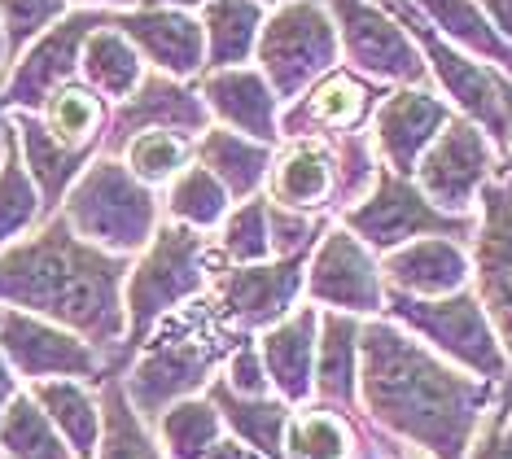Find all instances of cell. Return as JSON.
<instances>
[{
	"label": "cell",
	"instance_id": "cell-13",
	"mask_svg": "<svg viewBox=\"0 0 512 459\" xmlns=\"http://www.w3.org/2000/svg\"><path fill=\"white\" fill-rule=\"evenodd\" d=\"M106 22L97 9H71L57 27H49L22 57H14L0 79V110L5 114H40V105L62 84L79 79L84 40Z\"/></svg>",
	"mask_w": 512,
	"mask_h": 459
},
{
	"label": "cell",
	"instance_id": "cell-50",
	"mask_svg": "<svg viewBox=\"0 0 512 459\" xmlns=\"http://www.w3.org/2000/svg\"><path fill=\"white\" fill-rule=\"evenodd\" d=\"M14 145V127H9V114L0 110V167H5V153Z\"/></svg>",
	"mask_w": 512,
	"mask_h": 459
},
{
	"label": "cell",
	"instance_id": "cell-8",
	"mask_svg": "<svg viewBox=\"0 0 512 459\" xmlns=\"http://www.w3.org/2000/svg\"><path fill=\"white\" fill-rule=\"evenodd\" d=\"M337 223H342L346 232H355V237L381 258L403 250V245H412V241H421V237H451V241L477 237L473 215H447V210H438L421 188H416V180L394 175L390 167L377 171V184L368 188V197L355 202Z\"/></svg>",
	"mask_w": 512,
	"mask_h": 459
},
{
	"label": "cell",
	"instance_id": "cell-38",
	"mask_svg": "<svg viewBox=\"0 0 512 459\" xmlns=\"http://www.w3.org/2000/svg\"><path fill=\"white\" fill-rule=\"evenodd\" d=\"M215 250L224 267L272 263L276 250H272V206H267V197H250V202H237L228 210L224 228L215 237Z\"/></svg>",
	"mask_w": 512,
	"mask_h": 459
},
{
	"label": "cell",
	"instance_id": "cell-45",
	"mask_svg": "<svg viewBox=\"0 0 512 459\" xmlns=\"http://www.w3.org/2000/svg\"><path fill=\"white\" fill-rule=\"evenodd\" d=\"M206 459H267V455H259L254 451V446H246L241 438H232V433H224V438H219V446Z\"/></svg>",
	"mask_w": 512,
	"mask_h": 459
},
{
	"label": "cell",
	"instance_id": "cell-52",
	"mask_svg": "<svg viewBox=\"0 0 512 459\" xmlns=\"http://www.w3.org/2000/svg\"><path fill=\"white\" fill-rule=\"evenodd\" d=\"M259 5H267V9H281V5H294V0H259Z\"/></svg>",
	"mask_w": 512,
	"mask_h": 459
},
{
	"label": "cell",
	"instance_id": "cell-3",
	"mask_svg": "<svg viewBox=\"0 0 512 459\" xmlns=\"http://www.w3.org/2000/svg\"><path fill=\"white\" fill-rule=\"evenodd\" d=\"M237 337L241 333H232V328L219 320L215 302H206V298H197L189 306H180L176 315H167L119 376L145 425H158V416L167 407L211 390L215 368L228 363Z\"/></svg>",
	"mask_w": 512,
	"mask_h": 459
},
{
	"label": "cell",
	"instance_id": "cell-33",
	"mask_svg": "<svg viewBox=\"0 0 512 459\" xmlns=\"http://www.w3.org/2000/svg\"><path fill=\"white\" fill-rule=\"evenodd\" d=\"M110 110L114 105L101 92H92L84 79H75V84H62L40 105V123L71 149H101L110 127Z\"/></svg>",
	"mask_w": 512,
	"mask_h": 459
},
{
	"label": "cell",
	"instance_id": "cell-15",
	"mask_svg": "<svg viewBox=\"0 0 512 459\" xmlns=\"http://www.w3.org/2000/svg\"><path fill=\"white\" fill-rule=\"evenodd\" d=\"M311 258H272L259 267H224L211 285V302L232 333H267L298 311L307 293Z\"/></svg>",
	"mask_w": 512,
	"mask_h": 459
},
{
	"label": "cell",
	"instance_id": "cell-25",
	"mask_svg": "<svg viewBox=\"0 0 512 459\" xmlns=\"http://www.w3.org/2000/svg\"><path fill=\"white\" fill-rule=\"evenodd\" d=\"M193 162H202V167L228 188L232 202H250V197L267 193V175H272V162H276V145H263V140H250L241 132H228V127L211 123V132L197 136Z\"/></svg>",
	"mask_w": 512,
	"mask_h": 459
},
{
	"label": "cell",
	"instance_id": "cell-19",
	"mask_svg": "<svg viewBox=\"0 0 512 459\" xmlns=\"http://www.w3.org/2000/svg\"><path fill=\"white\" fill-rule=\"evenodd\" d=\"M267 202L302 210V215H342L346 184H342V153L337 140H285L276 149L272 175H267Z\"/></svg>",
	"mask_w": 512,
	"mask_h": 459
},
{
	"label": "cell",
	"instance_id": "cell-14",
	"mask_svg": "<svg viewBox=\"0 0 512 459\" xmlns=\"http://www.w3.org/2000/svg\"><path fill=\"white\" fill-rule=\"evenodd\" d=\"M307 298L320 311H342L355 320L386 315V280L381 263L355 232L333 223L307 263Z\"/></svg>",
	"mask_w": 512,
	"mask_h": 459
},
{
	"label": "cell",
	"instance_id": "cell-28",
	"mask_svg": "<svg viewBox=\"0 0 512 459\" xmlns=\"http://www.w3.org/2000/svg\"><path fill=\"white\" fill-rule=\"evenodd\" d=\"M206 398L219 407L224 429L232 438H241L267 459H285V433H289V416H294V407H289L285 398H276V394L272 398H246V394L232 390L224 376H215Z\"/></svg>",
	"mask_w": 512,
	"mask_h": 459
},
{
	"label": "cell",
	"instance_id": "cell-18",
	"mask_svg": "<svg viewBox=\"0 0 512 459\" xmlns=\"http://www.w3.org/2000/svg\"><path fill=\"white\" fill-rule=\"evenodd\" d=\"M141 132H184L193 140L202 132H211V110H206L197 84H184V79L149 70L145 84L123 105L110 110V127H106V140H101V153L119 158V149Z\"/></svg>",
	"mask_w": 512,
	"mask_h": 459
},
{
	"label": "cell",
	"instance_id": "cell-34",
	"mask_svg": "<svg viewBox=\"0 0 512 459\" xmlns=\"http://www.w3.org/2000/svg\"><path fill=\"white\" fill-rule=\"evenodd\" d=\"M232 206H237V202L228 197V188L219 184L215 175L202 167V162L184 167L176 180L167 184V193H162V219L184 223V228L206 232V237H211L215 228H224V219H228Z\"/></svg>",
	"mask_w": 512,
	"mask_h": 459
},
{
	"label": "cell",
	"instance_id": "cell-27",
	"mask_svg": "<svg viewBox=\"0 0 512 459\" xmlns=\"http://www.w3.org/2000/svg\"><path fill=\"white\" fill-rule=\"evenodd\" d=\"M412 9L447 44L469 53L473 62L491 66L499 75H512V44L495 31V22L486 18V9L477 5V0H412Z\"/></svg>",
	"mask_w": 512,
	"mask_h": 459
},
{
	"label": "cell",
	"instance_id": "cell-29",
	"mask_svg": "<svg viewBox=\"0 0 512 459\" xmlns=\"http://www.w3.org/2000/svg\"><path fill=\"white\" fill-rule=\"evenodd\" d=\"M377 442H368L355 429L351 411H333L320 403H307L289 416L285 433V459H381L372 451Z\"/></svg>",
	"mask_w": 512,
	"mask_h": 459
},
{
	"label": "cell",
	"instance_id": "cell-36",
	"mask_svg": "<svg viewBox=\"0 0 512 459\" xmlns=\"http://www.w3.org/2000/svg\"><path fill=\"white\" fill-rule=\"evenodd\" d=\"M0 459H75L31 390H22L0 416Z\"/></svg>",
	"mask_w": 512,
	"mask_h": 459
},
{
	"label": "cell",
	"instance_id": "cell-37",
	"mask_svg": "<svg viewBox=\"0 0 512 459\" xmlns=\"http://www.w3.org/2000/svg\"><path fill=\"white\" fill-rule=\"evenodd\" d=\"M101 416H106V429H101L97 459H167L158 438L141 420V411L132 407L119 376L101 381Z\"/></svg>",
	"mask_w": 512,
	"mask_h": 459
},
{
	"label": "cell",
	"instance_id": "cell-44",
	"mask_svg": "<svg viewBox=\"0 0 512 459\" xmlns=\"http://www.w3.org/2000/svg\"><path fill=\"white\" fill-rule=\"evenodd\" d=\"M477 5L486 9V18L495 22V31L512 44V0H477Z\"/></svg>",
	"mask_w": 512,
	"mask_h": 459
},
{
	"label": "cell",
	"instance_id": "cell-20",
	"mask_svg": "<svg viewBox=\"0 0 512 459\" xmlns=\"http://www.w3.org/2000/svg\"><path fill=\"white\" fill-rule=\"evenodd\" d=\"M106 18L110 27H119L136 44V53L145 57L149 70L184 79V84H197L206 75V35L197 14L132 5V9H114Z\"/></svg>",
	"mask_w": 512,
	"mask_h": 459
},
{
	"label": "cell",
	"instance_id": "cell-21",
	"mask_svg": "<svg viewBox=\"0 0 512 459\" xmlns=\"http://www.w3.org/2000/svg\"><path fill=\"white\" fill-rule=\"evenodd\" d=\"M206 110H211L215 127L241 132L250 140L281 149V97L272 92V84L263 79L259 66H232V70H206L197 79Z\"/></svg>",
	"mask_w": 512,
	"mask_h": 459
},
{
	"label": "cell",
	"instance_id": "cell-11",
	"mask_svg": "<svg viewBox=\"0 0 512 459\" xmlns=\"http://www.w3.org/2000/svg\"><path fill=\"white\" fill-rule=\"evenodd\" d=\"M504 153L495 149V140L469 119H451L442 127V136L425 149L421 167H416V188L447 215H473L482 188L495 180L504 167Z\"/></svg>",
	"mask_w": 512,
	"mask_h": 459
},
{
	"label": "cell",
	"instance_id": "cell-30",
	"mask_svg": "<svg viewBox=\"0 0 512 459\" xmlns=\"http://www.w3.org/2000/svg\"><path fill=\"white\" fill-rule=\"evenodd\" d=\"M145 75H149L145 57L136 53V44L127 40L119 27H110V18L84 40V53H79V79H84L92 92H101L110 105H123L136 88L145 84Z\"/></svg>",
	"mask_w": 512,
	"mask_h": 459
},
{
	"label": "cell",
	"instance_id": "cell-4",
	"mask_svg": "<svg viewBox=\"0 0 512 459\" xmlns=\"http://www.w3.org/2000/svg\"><path fill=\"white\" fill-rule=\"evenodd\" d=\"M219 272H224V263H219L215 237L162 219L154 241L132 258V272H127V285H123V311H127L123 368L132 363V355L145 346L149 333H154L167 315H176L180 306L206 298V289L215 285Z\"/></svg>",
	"mask_w": 512,
	"mask_h": 459
},
{
	"label": "cell",
	"instance_id": "cell-6",
	"mask_svg": "<svg viewBox=\"0 0 512 459\" xmlns=\"http://www.w3.org/2000/svg\"><path fill=\"white\" fill-rule=\"evenodd\" d=\"M386 315L394 324L412 328L429 350L456 363L477 381H508V355L499 341L486 306L477 302V293L460 289L451 298H407V293H386Z\"/></svg>",
	"mask_w": 512,
	"mask_h": 459
},
{
	"label": "cell",
	"instance_id": "cell-42",
	"mask_svg": "<svg viewBox=\"0 0 512 459\" xmlns=\"http://www.w3.org/2000/svg\"><path fill=\"white\" fill-rule=\"evenodd\" d=\"M224 381L246 398H272V381H267V368H263V350H259L254 337H246V333L237 337V346H232V355H228V368H224Z\"/></svg>",
	"mask_w": 512,
	"mask_h": 459
},
{
	"label": "cell",
	"instance_id": "cell-40",
	"mask_svg": "<svg viewBox=\"0 0 512 459\" xmlns=\"http://www.w3.org/2000/svg\"><path fill=\"white\" fill-rule=\"evenodd\" d=\"M44 219L49 215H44L40 188L27 175V167H22L18 145H9L5 167H0V254H5L9 245H18L22 237H31Z\"/></svg>",
	"mask_w": 512,
	"mask_h": 459
},
{
	"label": "cell",
	"instance_id": "cell-24",
	"mask_svg": "<svg viewBox=\"0 0 512 459\" xmlns=\"http://www.w3.org/2000/svg\"><path fill=\"white\" fill-rule=\"evenodd\" d=\"M9 127H14V145L22 153V167L36 180L40 197H44V215H57L66 202V193L75 188V180L92 167L101 149H71L62 145L49 127L40 123V114H9Z\"/></svg>",
	"mask_w": 512,
	"mask_h": 459
},
{
	"label": "cell",
	"instance_id": "cell-10",
	"mask_svg": "<svg viewBox=\"0 0 512 459\" xmlns=\"http://www.w3.org/2000/svg\"><path fill=\"white\" fill-rule=\"evenodd\" d=\"M0 355L18 372V381L40 385V381H88L101 385L110 381V363L101 350H92L84 337L71 328L40 320L27 311H9L0 306Z\"/></svg>",
	"mask_w": 512,
	"mask_h": 459
},
{
	"label": "cell",
	"instance_id": "cell-43",
	"mask_svg": "<svg viewBox=\"0 0 512 459\" xmlns=\"http://www.w3.org/2000/svg\"><path fill=\"white\" fill-rule=\"evenodd\" d=\"M469 459H512V411L499 407L495 420L486 425V433L469 446Z\"/></svg>",
	"mask_w": 512,
	"mask_h": 459
},
{
	"label": "cell",
	"instance_id": "cell-16",
	"mask_svg": "<svg viewBox=\"0 0 512 459\" xmlns=\"http://www.w3.org/2000/svg\"><path fill=\"white\" fill-rule=\"evenodd\" d=\"M390 88L372 84L359 70L337 66L333 75H324L316 88H307L298 101H289L281 110V145L285 140H337V136H355L372 127V114L386 101Z\"/></svg>",
	"mask_w": 512,
	"mask_h": 459
},
{
	"label": "cell",
	"instance_id": "cell-31",
	"mask_svg": "<svg viewBox=\"0 0 512 459\" xmlns=\"http://www.w3.org/2000/svg\"><path fill=\"white\" fill-rule=\"evenodd\" d=\"M197 18H202L206 35V70L254 66L267 5H259V0H211Z\"/></svg>",
	"mask_w": 512,
	"mask_h": 459
},
{
	"label": "cell",
	"instance_id": "cell-12",
	"mask_svg": "<svg viewBox=\"0 0 512 459\" xmlns=\"http://www.w3.org/2000/svg\"><path fill=\"white\" fill-rule=\"evenodd\" d=\"M477 237H473V280L477 302L486 306L499 341L508 355V398L512 403V162L477 197Z\"/></svg>",
	"mask_w": 512,
	"mask_h": 459
},
{
	"label": "cell",
	"instance_id": "cell-17",
	"mask_svg": "<svg viewBox=\"0 0 512 459\" xmlns=\"http://www.w3.org/2000/svg\"><path fill=\"white\" fill-rule=\"evenodd\" d=\"M456 119L451 101L434 88H390L386 101L372 114V149H377L381 167H390L394 175H407L412 180L416 167H421L425 149L442 136V127Z\"/></svg>",
	"mask_w": 512,
	"mask_h": 459
},
{
	"label": "cell",
	"instance_id": "cell-51",
	"mask_svg": "<svg viewBox=\"0 0 512 459\" xmlns=\"http://www.w3.org/2000/svg\"><path fill=\"white\" fill-rule=\"evenodd\" d=\"M9 70V40H5V27H0V79H5Z\"/></svg>",
	"mask_w": 512,
	"mask_h": 459
},
{
	"label": "cell",
	"instance_id": "cell-26",
	"mask_svg": "<svg viewBox=\"0 0 512 459\" xmlns=\"http://www.w3.org/2000/svg\"><path fill=\"white\" fill-rule=\"evenodd\" d=\"M359 324L355 315L320 311V350H316V403L333 411L359 407Z\"/></svg>",
	"mask_w": 512,
	"mask_h": 459
},
{
	"label": "cell",
	"instance_id": "cell-9",
	"mask_svg": "<svg viewBox=\"0 0 512 459\" xmlns=\"http://www.w3.org/2000/svg\"><path fill=\"white\" fill-rule=\"evenodd\" d=\"M342 44V66L381 88H425L429 66L407 27L381 0H324Z\"/></svg>",
	"mask_w": 512,
	"mask_h": 459
},
{
	"label": "cell",
	"instance_id": "cell-35",
	"mask_svg": "<svg viewBox=\"0 0 512 459\" xmlns=\"http://www.w3.org/2000/svg\"><path fill=\"white\" fill-rule=\"evenodd\" d=\"M224 416L206 394L184 398V403L167 407L154 425V438L167 459H206L224 438Z\"/></svg>",
	"mask_w": 512,
	"mask_h": 459
},
{
	"label": "cell",
	"instance_id": "cell-47",
	"mask_svg": "<svg viewBox=\"0 0 512 459\" xmlns=\"http://www.w3.org/2000/svg\"><path fill=\"white\" fill-rule=\"evenodd\" d=\"M136 5H149V9H180V14H202L211 0H136Z\"/></svg>",
	"mask_w": 512,
	"mask_h": 459
},
{
	"label": "cell",
	"instance_id": "cell-22",
	"mask_svg": "<svg viewBox=\"0 0 512 459\" xmlns=\"http://www.w3.org/2000/svg\"><path fill=\"white\" fill-rule=\"evenodd\" d=\"M263 368L272 381V394L289 407L316 403V350H320V306H298L276 328L259 333Z\"/></svg>",
	"mask_w": 512,
	"mask_h": 459
},
{
	"label": "cell",
	"instance_id": "cell-46",
	"mask_svg": "<svg viewBox=\"0 0 512 459\" xmlns=\"http://www.w3.org/2000/svg\"><path fill=\"white\" fill-rule=\"evenodd\" d=\"M22 394V381H18V372L9 368V359L0 355V416H5L9 411V403H14V398Z\"/></svg>",
	"mask_w": 512,
	"mask_h": 459
},
{
	"label": "cell",
	"instance_id": "cell-48",
	"mask_svg": "<svg viewBox=\"0 0 512 459\" xmlns=\"http://www.w3.org/2000/svg\"><path fill=\"white\" fill-rule=\"evenodd\" d=\"M499 101H504V123H508V162H512V75H499Z\"/></svg>",
	"mask_w": 512,
	"mask_h": 459
},
{
	"label": "cell",
	"instance_id": "cell-39",
	"mask_svg": "<svg viewBox=\"0 0 512 459\" xmlns=\"http://www.w3.org/2000/svg\"><path fill=\"white\" fill-rule=\"evenodd\" d=\"M197 140L184 132H141L119 149V162L136 175L145 188H167L184 167H193Z\"/></svg>",
	"mask_w": 512,
	"mask_h": 459
},
{
	"label": "cell",
	"instance_id": "cell-49",
	"mask_svg": "<svg viewBox=\"0 0 512 459\" xmlns=\"http://www.w3.org/2000/svg\"><path fill=\"white\" fill-rule=\"evenodd\" d=\"M136 0H71V9H97V14H114V9H132Z\"/></svg>",
	"mask_w": 512,
	"mask_h": 459
},
{
	"label": "cell",
	"instance_id": "cell-32",
	"mask_svg": "<svg viewBox=\"0 0 512 459\" xmlns=\"http://www.w3.org/2000/svg\"><path fill=\"white\" fill-rule=\"evenodd\" d=\"M27 390L49 411V420L66 438L75 459H97L106 416H101V394H92L88 381H40V385H27Z\"/></svg>",
	"mask_w": 512,
	"mask_h": 459
},
{
	"label": "cell",
	"instance_id": "cell-41",
	"mask_svg": "<svg viewBox=\"0 0 512 459\" xmlns=\"http://www.w3.org/2000/svg\"><path fill=\"white\" fill-rule=\"evenodd\" d=\"M66 14H71V0H0V27H5L9 40V62L27 53Z\"/></svg>",
	"mask_w": 512,
	"mask_h": 459
},
{
	"label": "cell",
	"instance_id": "cell-7",
	"mask_svg": "<svg viewBox=\"0 0 512 459\" xmlns=\"http://www.w3.org/2000/svg\"><path fill=\"white\" fill-rule=\"evenodd\" d=\"M254 66L263 70L281 105L298 101L324 75H333L342 66V44H337L329 5L324 0H294V5L267 9Z\"/></svg>",
	"mask_w": 512,
	"mask_h": 459
},
{
	"label": "cell",
	"instance_id": "cell-2",
	"mask_svg": "<svg viewBox=\"0 0 512 459\" xmlns=\"http://www.w3.org/2000/svg\"><path fill=\"white\" fill-rule=\"evenodd\" d=\"M127 272L132 258L97 250L62 215H53L0 254V306L71 328L106 355L110 376H119L127 341Z\"/></svg>",
	"mask_w": 512,
	"mask_h": 459
},
{
	"label": "cell",
	"instance_id": "cell-1",
	"mask_svg": "<svg viewBox=\"0 0 512 459\" xmlns=\"http://www.w3.org/2000/svg\"><path fill=\"white\" fill-rule=\"evenodd\" d=\"M491 381L456 372L390 315L359 328V407L434 459H464L491 403Z\"/></svg>",
	"mask_w": 512,
	"mask_h": 459
},
{
	"label": "cell",
	"instance_id": "cell-23",
	"mask_svg": "<svg viewBox=\"0 0 512 459\" xmlns=\"http://www.w3.org/2000/svg\"><path fill=\"white\" fill-rule=\"evenodd\" d=\"M469 276L473 258L451 237H421L381 258L386 293H407V298H451L469 289Z\"/></svg>",
	"mask_w": 512,
	"mask_h": 459
},
{
	"label": "cell",
	"instance_id": "cell-5",
	"mask_svg": "<svg viewBox=\"0 0 512 459\" xmlns=\"http://www.w3.org/2000/svg\"><path fill=\"white\" fill-rule=\"evenodd\" d=\"M57 215L97 250L136 258L162 228V197L136 180L119 158L97 153Z\"/></svg>",
	"mask_w": 512,
	"mask_h": 459
},
{
	"label": "cell",
	"instance_id": "cell-53",
	"mask_svg": "<svg viewBox=\"0 0 512 459\" xmlns=\"http://www.w3.org/2000/svg\"><path fill=\"white\" fill-rule=\"evenodd\" d=\"M504 411H512V403H508V407H504Z\"/></svg>",
	"mask_w": 512,
	"mask_h": 459
}]
</instances>
